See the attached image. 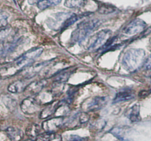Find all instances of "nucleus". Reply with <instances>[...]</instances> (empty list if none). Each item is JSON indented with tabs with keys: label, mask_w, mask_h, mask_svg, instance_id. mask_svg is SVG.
<instances>
[{
	"label": "nucleus",
	"mask_w": 151,
	"mask_h": 141,
	"mask_svg": "<svg viewBox=\"0 0 151 141\" xmlns=\"http://www.w3.org/2000/svg\"><path fill=\"white\" fill-rule=\"evenodd\" d=\"M42 52V47H34L28 50L13 62L0 68V77L1 78H10L19 73L30 66L35 61V59L41 56Z\"/></svg>",
	"instance_id": "nucleus-1"
},
{
	"label": "nucleus",
	"mask_w": 151,
	"mask_h": 141,
	"mask_svg": "<svg viewBox=\"0 0 151 141\" xmlns=\"http://www.w3.org/2000/svg\"><path fill=\"white\" fill-rule=\"evenodd\" d=\"M145 52L142 49H130L122 58V66L128 72H135L144 65Z\"/></svg>",
	"instance_id": "nucleus-2"
},
{
	"label": "nucleus",
	"mask_w": 151,
	"mask_h": 141,
	"mask_svg": "<svg viewBox=\"0 0 151 141\" xmlns=\"http://www.w3.org/2000/svg\"><path fill=\"white\" fill-rule=\"evenodd\" d=\"M100 22L98 19H88L78 24L76 29L73 31L71 36V41L72 43H78L83 41L91 33L95 30L99 25Z\"/></svg>",
	"instance_id": "nucleus-3"
},
{
	"label": "nucleus",
	"mask_w": 151,
	"mask_h": 141,
	"mask_svg": "<svg viewBox=\"0 0 151 141\" xmlns=\"http://www.w3.org/2000/svg\"><path fill=\"white\" fill-rule=\"evenodd\" d=\"M112 32L109 29L102 30L92 35L87 43V49L89 51H95L105 47L111 39Z\"/></svg>",
	"instance_id": "nucleus-4"
},
{
	"label": "nucleus",
	"mask_w": 151,
	"mask_h": 141,
	"mask_svg": "<svg viewBox=\"0 0 151 141\" xmlns=\"http://www.w3.org/2000/svg\"><path fill=\"white\" fill-rule=\"evenodd\" d=\"M106 103L107 100L105 97L96 96L84 101L81 104V107L85 112H94L104 107Z\"/></svg>",
	"instance_id": "nucleus-5"
},
{
	"label": "nucleus",
	"mask_w": 151,
	"mask_h": 141,
	"mask_svg": "<svg viewBox=\"0 0 151 141\" xmlns=\"http://www.w3.org/2000/svg\"><path fill=\"white\" fill-rule=\"evenodd\" d=\"M146 27V23L140 19H136L128 23L122 29V33L128 36H134L141 33Z\"/></svg>",
	"instance_id": "nucleus-6"
},
{
	"label": "nucleus",
	"mask_w": 151,
	"mask_h": 141,
	"mask_svg": "<svg viewBox=\"0 0 151 141\" xmlns=\"http://www.w3.org/2000/svg\"><path fill=\"white\" fill-rule=\"evenodd\" d=\"M21 109L26 115H32L40 109V103L36 99L27 98L21 103Z\"/></svg>",
	"instance_id": "nucleus-7"
},
{
	"label": "nucleus",
	"mask_w": 151,
	"mask_h": 141,
	"mask_svg": "<svg viewBox=\"0 0 151 141\" xmlns=\"http://www.w3.org/2000/svg\"><path fill=\"white\" fill-rule=\"evenodd\" d=\"M63 124V118L58 117L47 119L42 124V129L47 133H53L57 131Z\"/></svg>",
	"instance_id": "nucleus-8"
},
{
	"label": "nucleus",
	"mask_w": 151,
	"mask_h": 141,
	"mask_svg": "<svg viewBox=\"0 0 151 141\" xmlns=\"http://www.w3.org/2000/svg\"><path fill=\"white\" fill-rule=\"evenodd\" d=\"M50 62H51V61L41 62V63L35 64L34 65H30V66L25 68L23 71H22L23 72L24 78L25 79H29V78H31L35 76V75H36L38 72H41V69H44Z\"/></svg>",
	"instance_id": "nucleus-9"
},
{
	"label": "nucleus",
	"mask_w": 151,
	"mask_h": 141,
	"mask_svg": "<svg viewBox=\"0 0 151 141\" xmlns=\"http://www.w3.org/2000/svg\"><path fill=\"white\" fill-rule=\"evenodd\" d=\"M60 106H61V104H60V101H59L50 102L47 105V106L41 111L40 118L41 119H47V118H50L59 109Z\"/></svg>",
	"instance_id": "nucleus-10"
},
{
	"label": "nucleus",
	"mask_w": 151,
	"mask_h": 141,
	"mask_svg": "<svg viewBox=\"0 0 151 141\" xmlns=\"http://www.w3.org/2000/svg\"><path fill=\"white\" fill-rule=\"evenodd\" d=\"M26 80L27 79L24 78V80H19V81H14L9 84V86L7 87V90L9 93H13V94H18V93H21L25 91L27 87L29 84L27 82Z\"/></svg>",
	"instance_id": "nucleus-11"
},
{
	"label": "nucleus",
	"mask_w": 151,
	"mask_h": 141,
	"mask_svg": "<svg viewBox=\"0 0 151 141\" xmlns=\"http://www.w3.org/2000/svg\"><path fill=\"white\" fill-rule=\"evenodd\" d=\"M135 97V93L132 90H124L118 92L116 94L114 99V103H119V102L128 101Z\"/></svg>",
	"instance_id": "nucleus-12"
},
{
	"label": "nucleus",
	"mask_w": 151,
	"mask_h": 141,
	"mask_svg": "<svg viewBox=\"0 0 151 141\" xmlns=\"http://www.w3.org/2000/svg\"><path fill=\"white\" fill-rule=\"evenodd\" d=\"M73 72L74 70H72L70 68H67L60 70V72H58L55 75V83H60V84L66 82Z\"/></svg>",
	"instance_id": "nucleus-13"
},
{
	"label": "nucleus",
	"mask_w": 151,
	"mask_h": 141,
	"mask_svg": "<svg viewBox=\"0 0 151 141\" xmlns=\"http://www.w3.org/2000/svg\"><path fill=\"white\" fill-rule=\"evenodd\" d=\"M44 85H45L44 81H35V82H32L29 84L28 87H27L26 90L32 95H38L41 93L42 89L44 88Z\"/></svg>",
	"instance_id": "nucleus-14"
},
{
	"label": "nucleus",
	"mask_w": 151,
	"mask_h": 141,
	"mask_svg": "<svg viewBox=\"0 0 151 141\" xmlns=\"http://www.w3.org/2000/svg\"><path fill=\"white\" fill-rule=\"evenodd\" d=\"M128 118L131 122H137L141 120L140 117V106L139 104H134L128 111Z\"/></svg>",
	"instance_id": "nucleus-15"
},
{
	"label": "nucleus",
	"mask_w": 151,
	"mask_h": 141,
	"mask_svg": "<svg viewBox=\"0 0 151 141\" xmlns=\"http://www.w3.org/2000/svg\"><path fill=\"white\" fill-rule=\"evenodd\" d=\"M6 133L11 141H19L23 137L22 131L14 127L7 128L6 130Z\"/></svg>",
	"instance_id": "nucleus-16"
},
{
	"label": "nucleus",
	"mask_w": 151,
	"mask_h": 141,
	"mask_svg": "<svg viewBox=\"0 0 151 141\" xmlns=\"http://www.w3.org/2000/svg\"><path fill=\"white\" fill-rule=\"evenodd\" d=\"M61 0H38L37 1V7L40 10H45L49 7H53L60 4Z\"/></svg>",
	"instance_id": "nucleus-17"
},
{
	"label": "nucleus",
	"mask_w": 151,
	"mask_h": 141,
	"mask_svg": "<svg viewBox=\"0 0 151 141\" xmlns=\"http://www.w3.org/2000/svg\"><path fill=\"white\" fill-rule=\"evenodd\" d=\"M40 132H41V127L38 124H35L28 126L26 129L27 135L32 137V138H35V137H38L39 135Z\"/></svg>",
	"instance_id": "nucleus-18"
},
{
	"label": "nucleus",
	"mask_w": 151,
	"mask_h": 141,
	"mask_svg": "<svg viewBox=\"0 0 151 141\" xmlns=\"http://www.w3.org/2000/svg\"><path fill=\"white\" fill-rule=\"evenodd\" d=\"M86 0H65L64 6L68 8H79L85 4Z\"/></svg>",
	"instance_id": "nucleus-19"
},
{
	"label": "nucleus",
	"mask_w": 151,
	"mask_h": 141,
	"mask_svg": "<svg viewBox=\"0 0 151 141\" xmlns=\"http://www.w3.org/2000/svg\"><path fill=\"white\" fill-rule=\"evenodd\" d=\"M115 137H117L118 139L121 140H125V129H124L122 127H116L114 128L110 132Z\"/></svg>",
	"instance_id": "nucleus-20"
},
{
	"label": "nucleus",
	"mask_w": 151,
	"mask_h": 141,
	"mask_svg": "<svg viewBox=\"0 0 151 141\" xmlns=\"http://www.w3.org/2000/svg\"><path fill=\"white\" fill-rule=\"evenodd\" d=\"M81 17H83V15H76V14H72L66 20V22L63 24V26L62 29H66V28L69 27V26L73 25L75 22H76L78 19H81Z\"/></svg>",
	"instance_id": "nucleus-21"
},
{
	"label": "nucleus",
	"mask_w": 151,
	"mask_h": 141,
	"mask_svg": "<svg viewBox=\"0 0 151 141\" xmlns=\"http://www.w3.org/2000/svg\"><path fill=\"white\" fill-rule=\"evenodd\" d=\"M115 10L114 7L112 6H107V5H103L100 7L99 9V13H102V14H108V13H114Z\"/></svg>",
	"instance_id": "nucleus-22"
},
{
	"label": "nucleus",
	"mask_w": 151,
	"mask_h": 141,
	"mask_svg": "<svg viewBox=\"0 0 151 141\" xmlns=\"http://www.w3.org/2000/svg\"><path fill=\"white\" fill-rule=\"evenodd\" d=\"M78 119H79V122L81 124H86L88 121H89V115L87 112H81L78 114Z\"/></svg>",
	"instance_id": "nucleus-23"
},
{
	"label": "nucleus",
	"mask_w": 151,
	"mask_h": 141,
	"mask_svg": "<svg viewBox=\"0 0 151 141\" xmlns=\"http://www.w3.org/2000/svg\"><path fill=\"white\" fill-rule=\"evenodd\" d=\"M9 47H7L6 43L2 39H0V59L5 54Z\"/></svg>",
	"instance_id": "nucleus-24"
},
{
	"label": "nucleus",
	"mask_w": 151,
	"mask_h": 141,
	"mask_svg": "<svg viewBox=\"0 0 151 141\" xmlns=\"http://www.w3.org/2000/svg\"><path fill=\"white\" fill-rule=\"evenodd\" d=\"M49 141H62V137L61 136L59 135V134H53V133H50Z\"/></svg>",
	"instance_id": "nucleus-25"
},
{
	"label": "nucleus",
	"mask_w": 151,
	"mask_h": 141,
	"mask_svg": "<svg viewBox=\"0 0 151 141\" xmlns=\"http://www.w3.org/2000/svg\"><path fill=\"white\" fill-rule=\"evenodd\" d=\"M143 67H144L146 69H151V55L147 59H145Z\"/></svg>",
	"instance_id": "nucleus-26"
},
{
	"label": "nucleus",
	"mask_w": 151,
	"mask_h": 141,
	"mask_svg": "<svg viewBox=\"0 0 151 141\" xmlns=\"http://www.w3.org/2000/svg\"><path fill=\"white\" fill-rule=\"evenodd\" d=\"M86 138H83V137H80L78 135H72L70 137L69 141H84Z\"/></svg>",
	"instance_id": "nucleus-27"
},
{
	"label": "nucleus",
	"mask_w": 151,
	"mask_h": 141,
	"mask_svg": "<svg viewBox=\"0 0 151 141\" xmlns=\"http://www.w3.org/2000/svg\"><path fill=\"white\" fill-rule=\"evenodd\" d=\"M150 93V92H148V91H146V90H144V91H142L140 92L139 93V97L141 98H145L146 96L148 95Z\"/></svg>",
	"instance_id": "nucleus-28"
},
{
	"label": "nucleus",
	"mask_w": 151,
	"mask_h": 141,
	"mask_svg": "<svg viewBox=\"0 0 151 141\" xmlns=\"http://www.w3.org/2000/svg\"><path fill=\"white\" fill-rule=\"evenodd\" d=\"M24 141H32V140H24Z\"/></svg>",
	"instance_id": "nucleus-29"
},
{
	"label": "nucleus",
	"mask_w": 151,
	"mask_h": 141,
	"mask_svg": "<svg viewBox=\"0 0 151 141\" xmlns=\"http://www.w3.org/2000/svg\"><path fill=\"white\" fill-rule=\"evenodd\" d=\"M1 77H0V82H1Z\"/></svg>",
	"instance_id": "nucleus-30"
},
{
	"label": "nucleus",
	"mask_w": 151,
	"mask_h": 141,
	"mask_svg": "<svg viewBox=\"0 0 151 141\" xmlns=\"http://www.w3.org/2000/svg\"><path fill=\"white\" fill-rule=\"evenodd\" d=\"M150 78H151V75H150Z\"/></svg>",
	"instance_id": "nucleus-31"
}]
</instances>
